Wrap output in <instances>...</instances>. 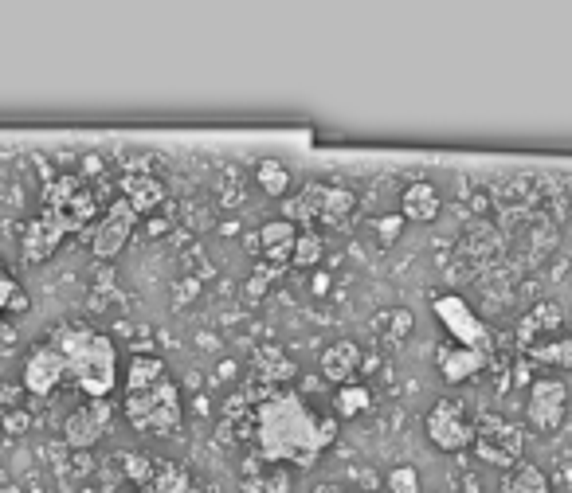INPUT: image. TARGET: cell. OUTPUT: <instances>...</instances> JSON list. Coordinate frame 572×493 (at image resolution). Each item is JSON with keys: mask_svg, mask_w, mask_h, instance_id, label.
<instances>
[{"mask_svg": "<svg viewBox=\"0 0 572 493\" xmlns=\"http://www.w3.org/2000/svg\"><path fill=\"white\" fill-rule=\"evenodd\" d=\"M259 427V458L263 462H294V466H310L322 450L337 439V419H318L310 407L302 404V396L294 392H271L259 411H255Z\"/></svg>", "mask_w": 572, "mask_h": 493, "instance_id": "1", "label": "cell"}, {"mask_svg": "<svg viewBox=\"0 0 572 493\" xmlns=\"http://www.w3.org/2000/svg\"><path fill=\"white\" fill-rule=\"evenodd\" d=\"M51 345L67 364V376L87 392V400H110L118 388V349L106 333L91 325H59L51 333Z\"/></svg>", "mask_w": 572, "mask_h": 493, "instance_id": "2", "label": "cell"}, {"mask_svg": "<svg viewBox=\"0 0 572 493\" xmlns=\"http://www.w3.org/2000/svg\"><path fill=\"white\" fill-rule=\"evenodd\" d=\"M181 415H185V404H181V388L161 376L153 388L145 392H126V419L134 431L142 435H169L181 427Z\"/></svg>", "mask_w": 572, "mask_h": 493, "instance_id": "3", "label": "cell"}, {"mask_svg": "<svg viewBox=\"0 0 572 493\" xmlns=\"http://www.w3.org/2000/svg\"><path fill=\"white\" fill-rule=\"evenodd\" d=\"M471 447H475V454L482 462L514 470V466L522 462L525 435L518 423H510V419H502V415H486L475 427V443H471Z\"/></svg>", "mask_w": 572, "mask_h": 493, "instance_id": "4", "label": "cell"}, {"mask_svg": "<svg viewBox=\"0 0 572 493\" xmlns=\"http://www.w3.org/2000/svg\"><path fill=\"white\" fill-rule=\"evenodd\" d=\"M431 310L443 321V329L451 333V341H459V349H482V353H490V329L482 325V317L459 294H439L431 302Z\"/></svg>", "mask_w": 572, "mask_h": 493, "instance_id": "5", "label": "cell"}, {"mask_svg": "<svg viewBox=\"0 0 572 493\" xmlns=\"http://www.w3.org/2000/svg\"><path fill=\"white\" fill-rule=\"evenodd\" d=\"M424 431L435 443V450H443V454H459V450L475 443V423L463 415V407L451 404V400H439L431 407L428 419H424Z\"/></svg>", "mask_w": 572, "mask_h": 493, "instance_id": "6", "label": "cell"}, {"mask_svg": "<svg viewBox=\"0 0 572 493\" xmlns=\"http://www.w3.org/2000/svg\"><path fill=\"white\" fill-rule=\"evenodd\" d=\"M565 411H569V388L561 380H533L529 400H525V419L533 431L553 435L565 423Z\"/></svg>", "mask_w": 572, "mask_h": 493, "instance_id": "7", "label": "cell"}, {"mask_svg": "<svg viewBox=\"0 0 572 493\" xmlns=\"http://www.w3.org/2000/svg\"><path fill=\"white\" fill-rule=\"evenodd\" d=\"M134 227H138V212H134L126 200H114L110 212L91 227V251H95L98 259H114V255L130 243Z\"/></svg>", "mask_w": 572, "mask_h": 493, "instance_id": "8", "label": "cell"}, {"mask_svg": "<svg viewBox=\"0 0 572 493\" xmlns=\"http://www.w3.org/2000/svg\"><path fill=\"white\" fill-rule=\"evenodd\" d=\"M63 380H67V364L59 357V349H55L51 341L36 345L32 357L24 360V392H32V396H51Z\"/></svg>", "mask_w": 572, "mask_h": 493, "instance_id": "9", "label": "cell"}, {"mask_svg": "<svg viewBox=\"0 0 572 493\" xmlns=\"http://www.w3.org/2000/svg\"><path fill=\"white\" fill-rule=\"evenodd\" d=\"M106 427H110V404H106V400H87L79 411H71V415H67V423H63V439H67V447L91 450L98 439L106 435Z\"/></svg>", "mask_w": 572, "mask_h": 493, "instance_id": "10", "label": "cell"}, {"mask_svg": "<svg viewBox=\"0 0 572 493\" xmlns=\"http://www.w3.org/2000/svg\"><path fill=\"white\" fill-rule=\"evenodd\" d=\"M326 188L330 184H306L298 188L290 200H283V220L294 224L298 231H314L318 216H322V204H326Z\"/></svg>", "mask_w": 572, "mask_h": 493, "instance_id": "11", "label": "cell"}, {"mask_svg": "<svg viewBox=\"0 0 572 493\" xmlns=\"http://www.w3.org/2000/svg\"><path fill=\"white\" fill-rule=\"evenodd\" d=\"M565 325H569V321H565L557 302H541V306L529 317H522V325H518V349L529 353L537 341H545L549 333H557V329H565Z\"/></svg>", "mask_w": 572, "mask_h": 493, "instance_id": "12", "label": "cell"}, {"mask_svg": "<svg viewBox=\"0 0 572 493\" xmlns=\"http://www.w3.org/2000/svg\"><path fill=\"white\" fill-rule=\"evenodd\" d=\"M294 239H298V227L286 224V220H271V224H263V231H259V247H263L267 267L283 270L286 263H290V255H294Z\"/></svg>", "mask_w": 572, "mask_h": 493, "instance_id": "13", "label": "cell"}, {"mask_svg": "<svg viewBox=\"0 0 572 493\" xmlns=\"http://www.w3.org/2000/svg\"><path fill=\"white\" fill-rule=\"evenodd\" d=\"M439 208H443V200H439L435 184H428V180L408 184L404 196H400V212H404V220H412V224H431V220L439 216Z\"/></svg>", "mask_w": 572, "mask_h": 493, "instance_id": "14", "label": "cell"}, {"mask_svg": "<svg viewBox=\"0 0 572 493\" xmlns=\"http://www.w3.org/2000/svg\"><path fill=\"white\" fill-rule=\"evenodd\" d=\"M486 360L490 353H482V349H439V376L447 384H463L486 368Z\"/></svg>", "mask_w": 572, "mask_h": 493, "instance_id": "15", "label": "cell"}, {"mask_svg": "<svg viewBox=\"0 0 572 493\" xmlns=\"http://www.w3.org/2000/svg\"><path fill=\"white\" fill-rule=\"evenodd\" d=\"M357 368H361V349H357L353 341H334V345L322 353V372H326V380H334V384H353Z\"/></svg>", "mask_w": 572, "mask_h": 493, "instance_id": "16", "label": "cell"}, {"mask_svg": "<svg viewBox=\"0 0 572 493\" xmlns=\"http://www.w3.org/2000/svg\"><path fill=\"white\" fill-rule=\"evenodd\" d=\"M122 200L142 216V212H149V208H157L161 200H165V188L157 184L153 177H142V173H130V177L122 180Z\"/></svg>", "mask_w": 572, "mask_h": 493, "instance_id": "17", "label": "cell"}, {"mask_svg": "<svg viewBox=\"0 0 572 493\" xmlns=\"http://www.w3.org/2000/svg\"><path fill=\"white\" fill-rule=\"evenodd\" d=\"M529 357L537 360V364H553V368H572V329H557V333H549L545 341H537L533 349H529Z\"/></svg>", "mask_w": 572, "mask_h": 493, "instance_id": "18", "label": "cell"}, {"mask_svg": "<svg viewBox=\"0 0 572 493\" xmlns=\"http://www.w3.org/2000/svg\"><path fill=\"white\" fill-rule=\"evenodd\" d=\"M502 493H553V490H549V478H545L541 466L518 462V466L502 478Z\"/></svg>", "mask_w": 572, "mask_h": 493, "instance_id": "19", "label": "cell"}, {"mask_svg": "<svg viewBox=\"0 0 572 493\" xmlns=\"http://www.w3.org/2000/svg\"><path fill=\"white\" fill-rule=\"evenodd\" d=\"M161 376H169L165 364H161V357L142 353V357L130 360V368H126V392H145V388H153Z\"/></svg>", "mask_w": 572, "mask_h": 493, "instance_id": "20", "label": "cell"}, {"mask_svg": "<svg viewBox=\"0 0 572 493\" xmlns=\"http://www.w3.org/2000/svg\"><path fill=\"white\" fill-rule=\"evenodd\" d=\"M353 208H357L353 192H345V188H326V204H322L318 227H345L349 224V216H353Z\"/></svg>", "mask_w": 572, "mask_h": 493, "instance_id": "21", "label": "cell"}, {"mask_svg": "<svg viewBox=\"0 0 572 493\" xmlns=\"http://www.w3.org/2000/svg\"><path fill=\"white\" fill-rule=\"evenodd\" d=\"M142 493H196V490H192V478L181 466H157L153 478L142 486Z\"/></svg>", "mask_w": 572, "mask_h": 493, "instance_id": "22", "label": "cell"}, {"mask_svg": "<svg viewBox=\"0 0 572 493\" xmlns=\"http://www.w3.org/2000/svg\"><path fill=\"white\" fill-rule=\"evenodd\" d=\"M322 255H326V235H322V231H298L290 263L310 270V267H318V263H322Z\"/></svg>", "mask_w": 572, "mask_h": 493, "instance_id": "23", "label": "cell"}, {"mask_svg": "<svg viewBox=\"0 0 572 493\" xmlns=\"http://www.w3.org/2000/svg\"><path fill=\"white\" fill-rule=\"evenodd\" d=\"M373 404V392L365 384H341L337 388V415L341 419H357L361 411H369Z\"/></svg>", "mask_w": 572, "mask_h": 493, "instance_id": "24", "label": "cell"}, {"mask_svg": "<svg viewBox=\"0 0 572 493\" xmlns=\"http://www.w3.org/2000/svg\"><path fill=\"white\" fill-rule=\"evenodd\" d=\"M255 177H259V184H263V192H267V196H275V200H279V196H286V184H290V173H286V169H283V165H279V161H263Z\"/></svg>", "mask_w": 572, "mask_h": 493, "instance_id": "25", "label": "cell"}, {"mask_svg": "<svg viewBox=\"0 0 572 493\" xmlns=\"http://www.w3.org/2000/svg\"><path fill=\"white\" fill-rule=\"evenodd\" d=\"M388 493H420V470L416 466L388 470Z\"/></svg>", "mask_w": 572, "mask_h": 493, "instance_id": "26", "label": "cell"}, {"mask_svg": "<svg viewBox=\"0 0 572 493\" xmlns=\"http://www.w3.org/2000/svg\"><path fill=\"white\" fill-rule=\"evenodd\" d=\"M20 290H16V278L8 274V267L0 263V317H4V310L8 306H20V298H16Z\"/></svg>", "mask_w": 572, "mask_h": 493, "instance_id": "27", "label": "cell"}, {"mask_svg": "<svg viewBox=\"0 0 572 493\" xmlns=\"http://www.w3.org/2000/svg\"><path fill=\"white\" fill-rule=\"evenodd\" d=\"M396 235H400V220H384V224H381V243H396Z\"/></svg>", "mask_w": 572, "mask_h": 493, "instance_id": "28", "label": "cell"}]
</instances>
